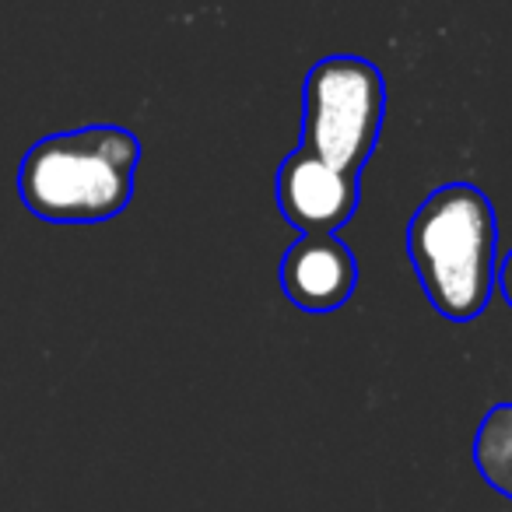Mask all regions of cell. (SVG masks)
<instances>
[{
    "label": "cell",
    "mask_w": 512,
    "mask_h": 512,
    "mask_svg": "<svg viewBox=\"0 0 512 512\" xmlns=\"http://www.w3.org/2000/svg\"><path fill=\"white\" fill-rule=\"evenodd\" d=\"M495 288L502 292L505 306L512 309V249L502 256V260H498V267H495Z\"/></svg>",
    "instance_id": "7"
},
{
    "label": "cell",
    "mask_w": 512,
    "mask_h": 512,
    "mask_svg": "<svg viewBox=\"0 0 512 512\" xmlns=\"http://www.w3.org/2000/svg\"><path fill=\"white\" fill-rule=\"evenodd\" d=\"M141 141L127 127L95 123L39 137L18 165L25 211L53 225H99L134 200Z\"/></svg>",
    "instance_id": "1"
},
{
    "label": "cell",
    "mask_w": 512,
    "mask_h": 512,
    "mask_svg": "<svg viewBox=\"0 0 512 512\" xmlns=\"http://www.w3.org/2000/svg\"><path fill=\"white\" fill-rule=\"evenodd\" d=\"M278 211L299 235L341 232L358 211L362 183L351 172H341L316 158L313 151L295 148L274 176Z\"/></svg>",
    "instance_id": "4"
},
{
    "label": "cell",
    "mask_w": 512,
    "mask_h": 512,
    "mask_svg": "<svg viewBox=\"0 0 512 512\" xmlns=\"http://www.w3.org/2000/svg\"><path fill=\"white\" fill-rule=\"evenodd\" d=\"M407 256L432 309L449 323H470L495 292L498 218L474 183L432 190L407 221Z\"/></svg>",
    "instance_id": "2"
},
{
    "label": "cell",
    "mask_w": 512,
    "mask_h": 512,
    "mask_svg": "<svg viewBox=\"0 0 512 512\" xmlns=\"http://www.w3.org/2000/svg\"><path fill=\"white\" fill-rule=\"evenodd\" d=\"M477 474L512 502V404H495L484 414L474 439Z\"/></svg>",
    "instance_id": "6"
},
{
    "label": "cell",
    "mask_w": 512,
    "mask_h": 512,
    "mask_svg": "<svg viewBox=\"0 0 512 512\" xmlns=\"http://www.w3.org/2000/svg\"><path fill=\"white\" fill-rule=\"evenodd\" d=\"M358 288V256L334 232L299 235L281 256V292L302 313H334Z\"/></svg>",
    "instance_id": "5"
},
{
    "label": "cell",
    "mask_w": 512,
    "mask_h": 512,
    "mask_svg": "<svg viewBox=\"0 0 512 512\" xmlns=\"http://www.w3.org/2000/svg\"><path fill=\"white\" fill-rule=\"evenodd\" d=\"M386 120V78L372 60L337 53L309 67L302 85V141L327 165L362 176Z\"/></svg>",
    "instance_id": "3"
}]
</instances>
